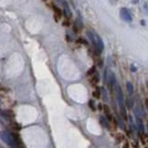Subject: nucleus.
Returning <instances> with one entry per match:
<instances>
[{
	"mask_svg": "<svg viewBox=\"0 0 148 148\" xmlns=\"http://www.w3.org/2000/svg\"><path fill=\"white\" fill-rule=\"evenodd\" d=\"M87 34H88L89 40L91 41V43L95 46L97 53L100 54V53L104 50V42H103L101 38L99 37V34H97L96 32H93V31H91V30H89V31L87 32Z\"/></svg>",
	"mask_w": 148,
	"mask_h": 148,
	"instance_id": "obj_1",
	"label": "nucleus"
},
{
	"mask_svg": "<svg viewBox=\"0 0 148 148\" xmlns=\"http://www.w3.org/2000/svg\"><path fill=\"white\" fill-rule=\"evenodd\" d=\"M0 138L8 146H10L12 148H16L15 144H14V140H13V137H12V132H9V131H1L0 132Z\"/></svg>",
	"mask_w": 148,
	"mask_h": 148,
	"instance_id": "obj_2",
	"label": "nucleus"
},
{
	"mask_svg": "<svg viewBox=\"0 0 148 148\" xmlns=\"http://www.w3.org/2000/svg\"><path fill=\"white\" fill-rule=\"evenodd\" d=\"M105 80H106L107 86H108L110 89H113L115 87V84H116V76H115V74L113 73L112 71H108L107 74H105Z\"/></svg>",
	"mask_w": 148,
	"mask_h": 148,
	"instance_id": "obj_3",
	"label": "nucleus"
},
{
	"mask_svg": "<svg viewBox=\"0 0 148 148\" xmlns=\"http://www.w3.org/2000/svg\"><path fill=\"white\" fill-rule=\"evenodd\" d=\"M116 99H117L120 107L123 110L124 108V97H123V92H122V89L120 86H116Z\"/></svg>",
	"mask_w": 148,
	"mask_h": 148,
	"instance_id": "obj_4",
	"label": "nucleus"
},
{
	"mask_svg": "<svg viewBox=\"0 0 148 148\" xmlns=\"http://www.w3.org/2000/svg\"><path fill=\"white\" fill-rule=\"evenodd\" d=\"M120 16H121V18L123 19V21H125V22H131L132 21L131 14H130V12L127 8H121L120 9Z\"/></svg>",
	"mask_w": 148,
	"mask_h": 148,
	"instance_id": "obj_5",
	"label": "nucleus"
},
{
	"mask_svg": "<svg viewBox=\"0 0 148 148\" xmlns=\"http://www.w3.org/2000/svg\"><path fill=\"white\" fill-rule=\"evenodd\" d=\"M100 122H101V124H103L105 128H110L108 121H107V120H105V117H104V116H100Z\"/></svg>",
	"mask_w": 148,
	"mask_h": 148,
	"instance_id": "obj_6",
	"label": "nucleus"
},
{
	"mask_svg": "<svg viewBox=\"0 0 148 148\" xmlns=\"http://www.w3.org/2000/svg\"><path fill=\"white\" fill-rule=\"evenodd\" d=\"M127 88H128V91H129L130 95H132V93H133V87H132V84H131L130 82L127 83Z\"/></svg>",
	"mask_w": 148,
	"mask_h": 148,
	"instance_id": "obj_7",
	"label": "nucleus"
},
{
	"mask_svg": "<svg viewBox=\"0 0 148 148\" xmlns=\"http://www.w3.org/2000/svg\"><path fill=\"white\" fill-rule=\"evenodd\" d=\"M76 26L79 27V29H82V23H81V19H76Z\"/></svg>",
	"mask_w": 148,
	"mask_h": 148,
	"instance_id": "obj_8",
	"label": "nucleus"
}]
</instances>
